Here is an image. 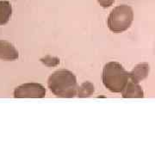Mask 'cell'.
Instances as JSON below:
<instances>
[{"mask_svg": "<svg viewBox=\"0 0 155 155\" xmlns=\"http://www.w3.org/2000/svg\"><path fill=\"white\" fill-rule=\"evenodd\" d=\"M48 85L50 91L59 97L72 98L78 94L76 77L68 70L62 69L54 72L48 78Z\"/></svg>", "mask_w": 155, "mask_h": 155, "instance_id": "6da1fadb", "label": "cell"}, {"mask_svg": "<svg viewBox=\"0 0 155 155\" xmlns=\"http://www.w3.org/2000/svg\"><path fill=\"white\" fill-rule=\"evenodd\" d=\"M103 83L111 92L120 93L128 83L130 77L122 65L116 61L107 63L103 70Z\"/></svg>", "mask_w": 155, "mask_h": 155, "instance_id": "7a4b0ae2", "label": "cell"}, {"mask_svg": "<svg viewBox=\"0 0 155 155\" xmlns=\"http://www.w3.org/2000/svg\"><path fill=\"white\" fill-rule=\"evenodd\" d=\"M134 12L130 6L119 5L111 11L108 17L107 24L110 30L114 33H122L132 24Z\"/></svg>", "mask_w": 155, "mask_h": 155, "instance_id": "3957f363", "label": "cell"}, {"mask_svg": "<svg viewBox=\"0 0 155 155\" xmlns=\"http://www.w3.org/2000/svg\"><path fill=\"white\" fill-rule=\"evenodd\" d=\"M46 95L45 88L38 83H26L14 91L16 98H42Z\"/></svg>", "mask_w": 155, "mask_h": 155, "instance_id": "277c9868", "label": "cell"}, {"mask_svg": "<svg viewBox=\"0 0 155 155\" xmlns=\"http://www.w3.org/2000/svg\"><path fill=\"white\" fill-rule=\"evenodd\" d=\"M18 58V52L11 42L0 40V59L12 61Z\"/></svg>", "mask_w": 155, "mask_h": 155, "instance_id": "5b68a950", "label": "cell"}, {"mask_svg": "<svg viewBox=\"0 0 155 155\" xmlns=\"http://www.w3.org/2000/svg\"><path fill=\"white\" fill-rule=\"evenodd\" d=\"M149 73V65L147 63L139 64L129 72L130 80L134 83H138L142 81L147 77Z\"/></svg>", "mask_w": 155, "mask_h": 155, "instance_id": "8992f818", "label": "cell"}, {"mask_svg": "<svg viewBox=\"0 0 155 155\" xmlns=\"http://www.w3.org/2000/svg\"><path fill=\"white\" fill-rule=\"evenodd\" d=\"M122 97L125 98L129 97H143V91L141 87L138 84V83H134L133 81H128L125 88L122 91Z\"/></svg>", "mask_w": 155, "mask_h": 155, "instance_id": "52a82bcc", "label": "cell"}, {"mask_svg": "<svg viewBox=\"0 0 155 155\" xmlns=\"http://www.w3.org/2000/svg\"><path fill=\"white\" fill-rule=\"evenodd\" d=\"M12 14V7L9 1H0V26L10 21Z\"/></svg>", "mask_w": 155, "mask_h": 155, "instance_id": "ba28073f", "label": "cell"}, {"mask_svg": "<svg viewBox=\"0 0 155 155\" xmlns=\"http://www.w3.org/2000/svg\"><path fill=\"white\" fill-rule=\"evenodd\" d=\"M94 92V86L90 82H84L78 90V97H90Z\"/></svg>", "mask_w": 155, "mask_h": 155, "instance_id": "9c48e42d", "label": "cell"}, {"mask_svg": "<svg viewBox=\"0 0 155 155\" xmlns=\"http://www.w3.org/2000/svg\"><path fill=\"white\" fill-rule=\"evenodd\" d=\"M98 4L102 7L104 8H107V7H110L113 5V3L115 2V0H97Z\"/></svg>", "mask_w": 155, "mask_h": 155, "instance_id": "30bf717a", "label": "cell"}]
</instances>
